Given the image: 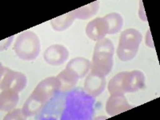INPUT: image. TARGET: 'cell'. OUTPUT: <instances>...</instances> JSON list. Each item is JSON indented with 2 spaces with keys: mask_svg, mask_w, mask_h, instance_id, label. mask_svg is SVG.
Listing matches in <instances>:
<instances>
[{
  "mask_svg": "<svg viewBox=\"0 0 160 120\" xmlns=\"http://www.w3.org/2000/svg\"><path fill=\"white\" fill-rule=\"evenodd\" d=\"M131 108L123 95H111L106 104V111L111 116H115Z\"/></svg>",
  "mask_w": 160,
  "mask_h": 120,
  "instance_id": "obj_10",
  "label": "cell"
},
{
  "mask_svg": "<svg viewBox=\"0 0 160 120\" xmlns=\"http://www.w3.org/2000/svg\"><path fill=\"white\" fill-rule=\"evenodd\" d=\"M108 32V24L103 18H96L89 22L86 28V34L91 39L99 41Z\"/></svg>",
  "mask_w": 160,
  "mask_h": 120,
  "instance_id": "obj_9",
  "label": "cell"
},
{
  "mask_svg": "<svg viewBox=\"0 0 160 120\" xmlns=\"http://www.w3.org/2000/svg\"><path fill=\"white\" fill-rule=\"evenodd\" d=\"M145 87V76L139 71L120 72L110 80L108 91L111 95H123L136 92Z\"/></svg>",
  "mask_w": 160,
  "mask_h": 120,
  "instance_id": "obj_1",
  "label": "cell"
},
{
  "mask_svg": "<svg viewBox=\"0 0 160 120\" xmlns=\"http://www.w3.org/2000/svg\"><path fill=\"white\" fill-rule=\"evenodd\" d=\"M44 106L45 105L42 104V102H38V100L30 96L24 103L23 108L22 109V112L26 118L27 117L34 116L43 108Z\"/></svg>",
  "mask_w": 160,
  "mask_h": 120,
  "instance_id": "obj_17",
  "label": "cell"
},
{
  "mask_svg": "<svg viewBox=\"0 0 160 120\" xmlns=\"http://www.w3.org/2000/svg\"><path fill=\"white\" fill-rule=\"evenodd\" d=\"M59 88L60 82L58 78L49 77L38 84L31 96L46 105L56 93L59 92Z\"/></svg>",
  "mask_w": 160,
  "mask_h": 120,
  "instance_id": "obj_6",
  "label": "cell"
},
{
  "mask_svg": "<svg viewBox=\"0 0 160 120\" xmlns=\"http://www.w3.org/2000/svg\"><path fill=\"white\" fill-rule=\"evenodd\" d=\"M0 76V88L2 91L11 89L20 92L26 88L28 83L27 77L22 73L14 71L2 65H1Z\"/></svg>",
  "mask_w": 160,
  "mask_h": 120,
  "instance_id": "obj_5",
  "label": "cell"
},
{
  "mask_svg": "<svg viewBox=\"0 0 160 120\" xmlns=\"http://www.w3.org/2000/svg\"><path fill=\"white\" fill-rule=\"evenodd\" d=\"M40 41L35 32L26 31L17 38L14 46V51L19 58L25 61L34 60L40 52Z\"/></svg>",
  "mask_w": 160,
  "mask_h": 120,
  "instance_id": "obj_3",
  "label": "cell"
},
{
  "mask_svg": "<svg viewBox=\"0 0 160 120\" xmlns=\"http://www.w3.org/2000/svg\"><path fill=\"white\" fill-rule=\"evenodd\" d=\"M106 87V79L103 75L91 71L84 82L86 91L93 97H97L103 92Z\"/></svg>",
  "mask_w": 160,
  "mask_h": 120,
  "instance_id": "obj_7",
  "label": "cell"
},
{
  "mask_svg": "<svg viewBox=\"0 0 160 120\" xmlns=\"http://www.w3.org/2000/svg\"><path fill=\"white\" fill-rule=\"evenodd\" d=\"M75 19L72 11L65 15L58 16L51 20V24L53 29L57 31H62L69 28Z\"/></svg>",
  "mask_w": 160,
  "mask_h": 120,
  "instance_id": "obj_14",
  "label": "cell"
},
{
  "mask_svg": "<svg viewBox=\"0 0 160 120\" xmlns=\"http://www.w3.org/2000/svg\"><path fill=\"white\" fill-rule=\"evenodd\" d=\"M56 77L59 80L60 82L59 92H67V91H71L75 88V86L77 84L79 78L75 73L67 68Z\"/></svg>",
  "mask_w": 160,
  "mask_h": 120,
  "instance_id": "obj_11",
  "label": "cell"
},
{
  "mask_svg": "<svg viewBox=\"0 0 160 120\" xmlns=\"http://www.w3.org/2000/svg\"><path fill=\"white\" fill-rule=\"evenodd\" d=\"M98 8H99L98 2H94L73 11L72 13L75 18L84 20L88 19V18L92 17L93 15H96V13L98 11Z\"/></svg>",
  "mask_w": 160,
  "mask_h": 120,
  "instance_id": "obj_15",
  "label": "cell"
},
{
  "mask_svg": "<svg viewBox=\"0 0 160 120\" xmlns=\"http://www.w3.org/2000/svg\"><path fill=\"white\" fill-rule=\"evenodd\" d=\"M114 51V45L109 38H104L98 41L91 63V71L99 73L104 76L109 75L113 67Z\"/></svg>",
  "mask_w": 160,
  "mask_h": 120,
  "instance_id": "obj_2",
  "label": "cell"
},
{
  "mask_svg": "<svg viewBox=\"0 0 160 120\" xmlns=\"http://www.w3.org/2000/svg\"><path fill=\"white\" fill-rule=\"evenodd\" d=\"M108 27V34H116L121 30L123 24V19L122 16L118 13H111L103 17Z\"/></svg>",
  "mask_w": 160,
  "mask_h": 120,
  "instance_id": "obj_16",
  "label": "cell"
},
{
  "mask_svg": "<svg viewBox=\"0 0 160 120\" xmlns=\"http://www.w3.org/2000/svg\"><path fill=\"white\" fill-rule=\"evenodd\" d=\"M14 38V36H11V38H8L7 39L2 40L1 42V50H6L10 46V44L11 43V41Z\"/></svg>",
  "mask_w": 160,
  "mask_h": 120,
  "instance_id": "obj_19",
  "label": "cell"
},
{
  "mask_svg": "<svg viewBox=\"0 0 160 120\" xmlns=\"http://www.w3.org/2000/svg\"><path fill=\"white\" fill-rule=\"evenodd\" d=\"M18 92L14 90H2L0 95V108L1 111H9L15 108L18 102Z\"/></svg>",
  "mask_w": 160,
  "mask_h": 120,
  "instance_id": "obj_12",
  "label": "cell"
},
{
  "mask_svg": "<svg viewBox=\"0 0 160 120\" xmlns=\"http://www.w3.org/2000/svg\"><path fill=\"white\" fill-rule=\"evenodd\" d=\"M69 56L68 49L62 45H52L46 50L43 58L46 62L52 66H59L63 63Z\"/></svg>",
  "mask_w": 160,
  "mask_h": 120,
  "instance_id": "obj_8",
  "label": "cell"
},
{
  "mask_svg": "<svg viewBox=\"0 0 160 120\" xmlns=\"http://www.w3.org/2000/svg\"><path fill=\"white\" fill-rule=\"evenodd\" d=\"M26 117L24 116L22 112V110L15 109L14 111H11L9 114L6 115L3 119L5 120H12V119H24Z\"/></svg>",
  "mask_w": 160,
  "mask_h": 120,
  "instance_id": "obj_18",
  "label": "cell"
},
{
  "mask_svg": "<svg viewBox=\"0 0 160 120\" xmlns=\"http://www.w3.org/2000/svg\"><path fill=\"white\" fill-rule=\"evenodd\" d=\"M66 68L75 73L78 78H82L91 68V62L86 58L78 57L71 60Z\"/></svg>",
  "mask_w": 160,
  "mask_h": 120,
  "instance_id": "obj_13",
  "label": "cell"
},
{
  "mask_svg": "<svg viewBox=\"0 0 160 120\" xmlns=\"http://www.w3.org/2000/svg\"><path fill=\"white\" fill-rule=\"evenodd\" d=\"M141 33L135 29H128L122 31L117 49V56L122 62L132 59L138 52L142 42Z\"/></svg>",
  "mask_w": 160,
  "mask_h": 120,
  "instance_id": "obj_4",
  "label": "cell"
}]
</instances>
